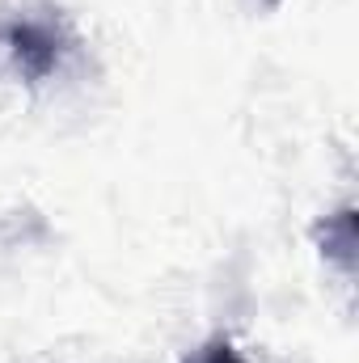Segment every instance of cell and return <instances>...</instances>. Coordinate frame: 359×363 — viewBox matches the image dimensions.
I'll return each instance as SVG.
<instances>
[{
    "instance_id": "obj_1",
    "label": "cell",
    "mask_w": 359,
    "mask_h": 363,
    "mask_svg": "<svg viewBox=\"0 0 359 363\" xmlns=\"http://www.w3.org/2000/svg\"><path fill=\"white\" fill-rule=\"evenodd\" d=\"M0 43H4V51H9V60H13V68L30 81V85H38V81H47L60 64H64V55H68V47H72V34H68V26H64V17L60 13H51V9H43V13H13L4 26H0Z\"/></svg>"
},
{
    "instance_id": "obj_2",
    "label": "cell",
    "mask_w": 359,
    "mask_h": 363,
    "mask_svg": "<svg viewBox=\"0 0 359 363\" xmlns=\"http://www.w3.org/2000/svg\"><path fill=\"white\" fill-rule=\"evenodd\" d=\"M182 363H245V359H241V351L228 338H207L203 347H194Z\"/></svg>"
}]
</instances>
